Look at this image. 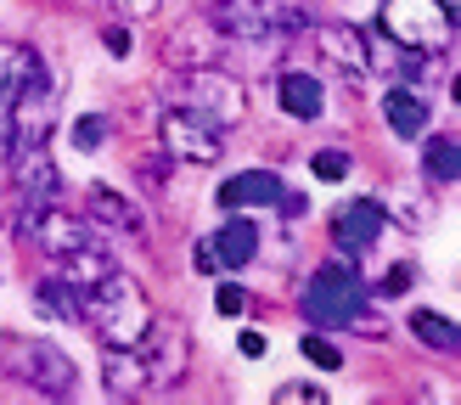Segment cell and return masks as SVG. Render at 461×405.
I'll return each instance as SVG.
<instances>
[{"mask_svg": "<svg viewBox=\"0 0 461 405\" xmlns=\"http://www.w3.org/2000/svg\"><path fill=\"white\" fill-rule=\"evenodd\" d=\"M175 107L192 112L197 124H209L220 135L230 124H242L248 96H242V85L230 79L225 68H192V74H180V85H175Z\"/></svg>", "mask_w": 461, "mask_h": 405, "instance_id": "3957f363", "label": "cell"}, {"mask_svg": "<svg viewBox=\"0 0 461 405\" xmlns=\"http://www.w3.org/2000/svg\"><path fill=\"white\" fill-rule=\"evenodd\" d=\"M40 57L29 51V45H17V40H0V107H12L23 90H29V79L40 74Z\"/></svg>", "mask_w": 461, "mask_h": 405, "instance_id": "5bb4252c", "label": "cell"}, {"mask_svg": "<svg viewBox=\"0 0 461 405\" xmlns=\"http://www.w3.org/2000/svg\"><path fill=\"white\" fill-rule=\"evenodd\" d=\"M242 355H265V332H242Z\"/></svg>", "mask_w": 461, "mask_h": 405, "instance_id": "4dcf8cb0", "label": "cell"}, {"mask_svg": "<svg viewBox=\"0 0 461 405\" xmlns=\"http://www.w3.org/2000/svg\"><path fill=\"white\" fill-rule=\"evenodd\" d=\"M304 355L315 360L321 372H338V366H343V355H338V349L327 344V338H304Z\"/></svg>", "mask_w": 461, "mask_h": 405, "instance_id": "d4e9b609", "label": "cell"}, {"mask_svg": "<svg viewBox=\"0 0 461 405\" xmlns=\"http://www.w3.org/2000/svg\"><path fill=\"white\" fill-rule=\"evenodd\" d=\"M34 304L45 315H57V321H85V287H74L68 276H51L34 287Z\"/></svg>", "mask_w": 461, "mask_h": 405, "instance_id": "ac0fdd59", "label": "cell"}, {"mask_svg": "<svg viewBox=\"0 0 461 405\" xmlns=\"http://www.w3.org/2000/svg\"><path fill=\"white\" fill-rule=\"evenodd\" d=\"M102 377H107V394H147V366H141V355H135V344H119V349H107L102 360Z\"/></svg>", "mask_w": 461, "mask_h": 405, "instance_id": "2e32d148", "label": "cell"}, {"mask_svg": "<svg viewBox=\"0 0 461 405\" xmlns=\"http://www.w3.org/2000/svg\"><path fill=\"white\" fill-rule=\"evenodd\" d=\"M214 304H220V315H242L248 299H242V287H220V292H214Z\"/></svg>", "mask_w": 461, "mask_h": 405, "instance_id": "f1b7e54d", "label": "cell"}, {"mask_svg": "<svg viewBox=\"0 0 461 405\" xmlns=\"http://www.w3.org/2000/svg\"><path fill=\"white\" fill-rule=\"evenodd\" d=\"M411 332H417L428 349H445V355L456 349V321H445V315H433V310H417V315H411Z\"/></svg>", "mask_w": 461, "mask_h": 405, "instance_id": "7402d4cb", "label": "cell"}, {"mask_svg": "<svg viewBox=\"0 0 461 405\" xmlns=\"http://www.w3.org/2000/svg\"><path fill=\"white\" fill-rule=\"evenodd\" d=\"M85 321L96 327V338H102L107 349H119V344H135V338L147 332L152 304H147V292L135 287L130 276L107 270L102 282H90V287H85Z\"/></svg>", "mask_w": 461, "mask_h": 405, "instance_id": "6da1fadb", "label": "cell"}, {"mask_svg": "<svg viewBox=\"0 0 461 405\" xmlns=\"http://www.w3.org/2000/svg\"><path fill=\"white\" fill-rule=\"evenodd\" d=\"M135 355L147 366V389H175L186 377V327L175 321H147V332L135 338Z\"/></svg>", "mask_w": 461, "mask_h": 405, "instance_id": "52a82bcc", "label": "cell"}, {"mask_svg": "<svg viewBox=\"0 0 461 405\" xmlns=\"http://www.w3.org/2000/svg\"><path fill=\"white\" fill-rule=\"evenodd\" d=\"M282 107L293 119H321V112H327V90H321L315 74H287L282 79Z\"/></svg>", "mask_w": 461, "mask_h": 405, "instance_id": "ffe728a7", "label": "cell"}, {"mask_svg": "<svg viewBox=\"0 0 461 405\" xmlns=\"http://www.w3.org/2000/svg\"><path fill=\"white\" fill-rule=\"evenodd\" d=\"M315 51H321V62H327L343 85H366V74H372V40H366L355 22H321V29H315Z\"/></svg>", "mask_w": 461, "mask_h": 405, "instance_id": "ba28073f", "label": "cell"}, {"mask_svg": "<svg viewBox=\"0 0 461 405\" xmlns=\"http://www.w3.org/2000/svg\"><path fill=\"white\" fill-rule=\"evenodd\" d=\"M253 248H259V231H253L248 220H230L225 231L209 242V254H214V265H230V270H242V265L253 259Z\"/></svg>", "mask_w": 461, "mask_h": 405, "instance_id": "44dd1931", "label": "cell"}, {"mask_svg": "<svg viewBox=\"0 0 461 405\" xmlns=\"http://www.w3.org/2000/svg\"><path fill=\"white\" fill-rule=\"evenodd\" d=\"M383 119H388V130H394V135H422V130H428V107H422L417 90L394 85V90L383 96Z\"/></svg>", "mask_w": 461, "mask_h": 405, "instance_id": "e0dca14e", "label": "cell"}, {"mask_svg": "<svg viewBox=\"0 0 461 405\" xmlns=\"http://www.w3.org/2000/svg\"><path fill=\"white\" fill-rule=\"evenodd\" d=\"M377 237H383V209L377 202H355V209H343L332 220V242H338V254H349V259L372 254Z\"/></svg>", "mask_w": 461, "mask_h": 405, "instance_id": "30bf717a", "label": "cell"}, {"mask_svg": "<svg viewBox=\"0 0 461 405\" xmlns=\"http://www.w3.org/2000/svg\"><path fill=\"white\" fill-rule=\"evenodd\" d=\"M57 270H62L74 287H90V282H102L107 270H113V254H107L102 242H85V248H74V254H62Z\"/></svg>", "mask_w": 461, "mask_h": 405, "instance_id": "d6986e66", "label": "cell"}, {"mask_svg": "<svg viewBox=\"0 0 461 405\" xmlns=\"http://www.w3.org/2000/svg\"><path fill=\"white\" fill-rule=\"evenodd\" d=\"M298 400L321 405V400H327V389H315V382H287V389H276V405H298Z\"/></svg>", "mask_w": 461, "mask_h": 405, "instance_id": "484cf974", "label": "cell"}, {"mask_svg": "<svg viewBox=\"0 0 461 405\" xmlns=\"http://www.w3.org/2000/svg\"><path fill=\"white\" fill-rule=\"evenodd\" d=\"M0 377H12L23 382V389H34V394H74V360H68L51 338H6L0 344Z\"/></svg>", "mask_w": 461, "mask_h": 405, "instance_id": "7a4b0ae2", "label": "cell"}, {"mask_svg": "<svg viewBox=\"0 0 461 405\" xmlns=\"http://www.w3.org/2000/svg\"><path fill=\"white\" fill-rule=\"evenodd\" d=\"M74 147H79V152L102 147V119H79V124H74Z\"/></svg>", "mask_w": 461, "mask_h": 405, "instance_id": "4316f807", "label": "cell"}, {"mask_svg": "<svg viewBox=\"0 0 461 405\" xmlns=\"http://www.w3.org/2000/svg\"><path fill=\"white\" fill-rule=\"evenodd\" d=\"M6 164L17 175V192L29 197V202H51L57 197V164L45 158V147H12Z\"/></svg>", "mask_w": 461, "mask_h": 405, "instance_id": "7c38bea8", "label": "cell"}, {"mask_svg": "<svg viewBox=\"0 0 461 405\" xmlns=\"http://www.w3.org/2000/svg\"><path fill=\"white\" fill-rule=\"evenodd\" d=\"M383 34L400 45V51H422V57H439L450 34H456V17L439 6V0H383Z\"/></svg>", "mask_w": 461, "mask_h": 405, "instance_id": "277c9868", "label": "cell"}, {"mask_svg": "<svg viewBox=\"0 0 461 405\" xmlns=\"http://www.w3.org/2000/svg\"><path fill=\"white\" fill-rule=\"evenodd\" d=\"M439 6H445V12H450V17H461V0H439Z\"/></svg>", "mask_w": 461, "mask_h": 405, "instance_id": "1f68e13d", "label": "cell"}, {"mask_svg": "<svg viewBox=\"0 0 461 405\" xmlns=\"http://www.w3.org/2000/svg\"><path fill=\"white\" fill-rule=\"evenodd\" d=\"M298 12H287L282 0H214V29L230 40H270L282 29H298Z\"/></svg>", "mask_w": 461, "mask_h": 405, "instance_id": "8992f818", "label": "cell"}, {"mask_svg": "<svg viewBox=\"0 0 461 405\" xmlns=\"http://www.w3.org/2000/svg\"><path fill=\"white\" fill-rule=\"evenodd\" d=\"M310 169H315L321 180H343V175H349V158L327 147V152H315V158H310Z\"/></svg>", "mask_w": 461, "mask_h": 405, "instance_id": "cb8c5ba5", "label": "cell"}, {"mask_svg": "<svg viewBox=\"0 0 461 405\" xmlns=\"http://www.w3.org/2000/svg\"><path fill=\"white\" fill-rule=\"evenodd\" d=\"M304 315L315 327H355L366 321V287L349 265H321L304 287ZM372 327V321H366Z\"/></svg>", "mask_w": 461, "mask_h": 405, "instance_id": "5b68a950", "label": "cell"}, {"mask_svg": "<svg viewBox=\"0 0 461 405\" xmlns=\"http://www.w3.org/2000/svg\"><path fill=\"white\" fill-rule=\"evenodd\" d=\"M422 158H428V175H433V180H445V186H450L456 169H461V164H456V141H450V135L428 141V152H422Z\"/></svg>", "mask_w": 461, "mask_h": 405, "instance_id": "603a6c76", "label": "cell"}, {"mask_svg": "<svg viewBox=\"0 0 461 405\" xmlns=\"http://www.w3.org/2000/svg\"><path fill=\"white\" fill-rule=\"evenodd\" d=\"M220 57H225V34L214 29L209 17L180 22V29L164 40V62L175 68V74H192V68H220Z\"/></svg>", "mask_w": 461, "mask_h": 405, "instance_id": "9c48e42d", "label": "cell"}, {"mask_svg": "<svg viewBox=\"0 0 461 405\" xmlns=\"http://www.w3.org/2000/svg\"><path fill=\"white\" fill-rule=\"evenodd\" d=\"M405 282H411V265H388L383 270V292H400Z\"/></svg>", "mask_w": 461, "mask_h": 405, "instance_id": "f546056e", "label": "cell"}, {"mask_svg": "<svg viewBox=\"0 0 461 405\" xmlns=\"http://www.w3.org/2000/svg\"><path fill=\"white\" fill-rule=\"evenodd\" d=\"M270 209V202H282V180L270 169H248V175H230L220 186V209Z\"/></svg>", "mask_w": 461, "mask_h": 405, "instance_id": "4fadbf2b", "label": "cell"}, {"mask_svg": "<svg viewBox=\"0 0 461 405\" xmlns=\"http://www.w3.org/2000/svg\"><path fill=\"white\" fill-rule=\"evenodd\" d=\"M90 214H96L102 225H113V231L135 237V242L147 237V220H141V209H135V202H130L124 192H113V186H90Z\"/></svg>", "mask_w": 461, "mask_h": 405, "instance_id": "9a60e30c", "label": "cell"}, {"mask_svg": "<svg viewBox=\"0 0 461 405\" xmlns=\"http://www.w3.org/2000/svg\"><path fill=\"white\" fill-rule=\"evenodd\" d=\"M113 6H119L130 22H147V17H158V6H164V0H113Z\"/></svg>", "mask_w": 461, "mask_h": 405, "instance_id": "83f0119b", "label": "cell"}, {"mask_svg": "<svg viewBox=\"0 0 461 405\" xmlns=\"http://www.w3.org/2000/svg\"><path fill=\"white\" fill-rule=\"evenodd\" d=\"M164 147L175 158H186V164H214V158H220V135L209 124H197L192 112H169V119H164Z\"/></svg>", "mask_w": 461, "mask_h": 405, "instance_id": "8fae6325", "label": "cell"}]
</instances>
